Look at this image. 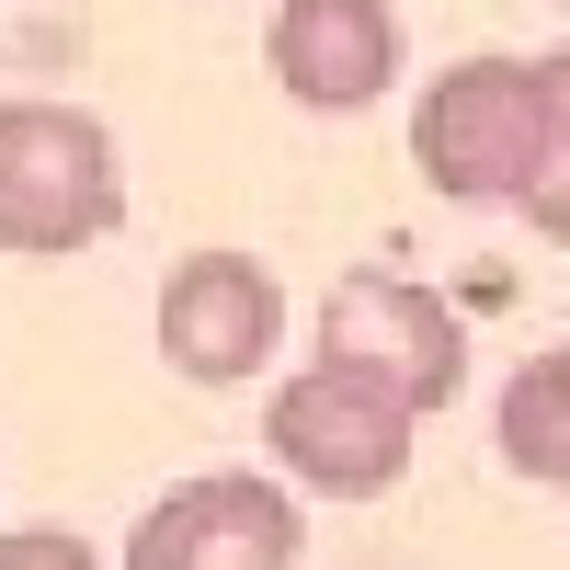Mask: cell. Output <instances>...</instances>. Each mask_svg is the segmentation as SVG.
<instances>
[{"mask_svg": "<svg viewBox=\"0 0 570 570\" xmlns=\"http://www.w3.org/2000/svg\"><path fill=\"white\" fill-rule=\"evenodd\" d=\"M126 217V160L104 115L80 104H0V252L69 263L91 240H115Z\"/></svg>", "mask_w": 570, "mask_h": 570, "instance_id": "1", "label": "cell"}, {"mask_svg": "<svg viewBox=\"0 0 570 570\" xmlns=\"http://www.w3.org/2000/svg\"><path fill=\"white\" fill-rule=\"evenodd\" d=\"M411 434H422V411L389 389V376L331 365V354H308V365L274 389V411H263L274 468H285L297 491H331V502H376V491H400Z\"/></svg>", "mask_w": 570, "mask_h": 570, "instance_id": "2", "label": "cell"}, {"mask_svg": "<svg viewBox=\"0 0 570 570\" xmlns=\"http://www.w3.org/2000/svg\"><path fill=\"white\" fill-rule=\"evenodd\" d=\"M411 171L445 206H513L537 171V58H456L411 115Z\"/></svg>", "mask_w": 570, "mask_h": 570, "instance_id": "3", "label": "cell"}, {"mask_svg": "<svg viewBox=\"0 0 570 570\" xmlns=\"http://www.w3.org/2000/svg\"><path fill=\"white\" fill-rule=\"evenodd\" d=\"M285 559H308V513L285 480H252V468L171 480L126 525V570H285Z\"/></svg>", "mask_w": 570, "mask_h": 570, "instance_id": "4", "label": "cell"}, {"mask_svg": "<svg viewBox=\"0 0 570 570\" xmlns=\"http://www.w3.org/2000/svg\"><path fill=\"white\" fill-rule=\"evenodd\" d=\"M320 354L389 376L411 411H445L468 389V320L434 297V285H411V274H343L331 308H320Z\"/></svg>", "mask_w": 570, "mask_h": 570, "instance_id": "5", "label": "cell"}, {"mask_svg": "<svg viewBox=\"0 0 570 570\" xmlns=\"http://www.w3.org/2000/svg\"><path fill=\"white\" fill-rule=\"evenodd\" d=\"M285 343V285L252 252H183L160 274V365L195 389H240Z\"/></svg>", "mask_w": 570, "mask_h": 570, "instance_id": "6", "label": "cell"}, {"mask_svg": "<svg viewBox=\"0 0 570 570\" xmlns=\"http://www.w3.org/2000/svg\"><path fill=\"white\" fill-rule=\"evenodd\" d=\"M263 58H274L285 104L365 115L376 91L400 80V12H389V0H285L274 35H263Z\"/></svg>", "mask_w": 570, "mask_h": 570, "instance_id": "7", "label": "cell"}, {"mask_svg": "<svg viewBox=\"0 0 570 570\" xmlns=\"http://www.w3.org/2000/svg\"><path fill=\"white\" fill-rule=\"evenodd\" d=\"M502 456L525 468V480L570 491V354H525L502 389Z\"/></svg>", "mask_w": 570, "mask_h": 570, "instance_id": "8", "label": "cell"}, {"mask_svg": "<svg viewBox=\"0 0 570 570\" xmlns=\"http://www.w3.org/2000/svg\"><path fill=\"white\" fill-rule=\"evenodd\" d=\"M525 228L537 240H559L570 252V46H548L537 58V171H525Z\"/></svg>", "mask_w": 570, "mask_h": 570, "instance_id": "9", "label": "cell"}, {"mask_svg": "<svg viewBox=\"0 0 570 570\" xmlns=\"http://www.w3.org/2000/svg\"><path fill=\"white\" fill-rule=\"evenodd\" d=\"M0 570H104V559H91L69 525H12L0 537Z\"/></svg>", "mask_w": 570, "mask_h": 570, "instance_id": "10", "label": "cell"}, {"mask_svg": "<svg viewBox=\"0 0 570 570\" xmlns=\"http://www.w3.org/2000/svg\"><path fill=\"white\" fill-rule=\"evenodd\" d=\"M559 12H570V0H559Z\"/></svg>", "mask_w": 570, "mask_h": 570, "instance_id": "11", "label": "cell"}]
</instances>
